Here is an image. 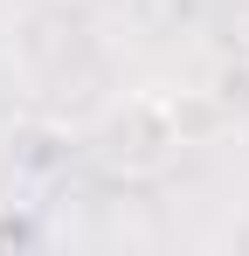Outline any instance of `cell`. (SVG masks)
Wrapping results in <instances>:
<instances>
[{
    "label": "cell",
    "instance_id": "obj_3",
    "mask_svg": "<svg viewBox=\"0 0 249 256\" xmlns=\"http://www.w3.org/2000/svg\"><path fill=\"white\" fill-rule=\"evenodd\" d=\"M42 242V222L28 208H0V250H35Z\"/></svg>",
    "mask_w": 249,
    "mask_h": 256
},
{
    "label": "cell",
    "instance_id": "obj_1",
    "mask_svg": "<svg viewBox=\"0 0 249 256\" xmlns=\"http://www.w3.org/2000/svg\"><path fill=\"white\" fill-rule=\"evenodd\" d=\"M173 146H187V138H180L173 97H160V90L124 97L118 111H111V125H104V152H111L118 166H160Z\"/></svg>",
    "mask_w": 249,
    "mask_h": 256
},
{
    "label": "cell",
    "instance_id": "obj_2",
    "mask_svg": "<svg viewBox=\"0 0 249 256\" xmlns=\"http://www.w3.org/2000/svg\"><path fill=\"white\" fill-rule=\"evenodd\" d=\"M208 97H214L222 125H228V118H236V125H249V56H236V62H222V70L208 76Z\"/></svg>",
    "mask_w": 249,
    "mask_h": 256
}]
</instances>
